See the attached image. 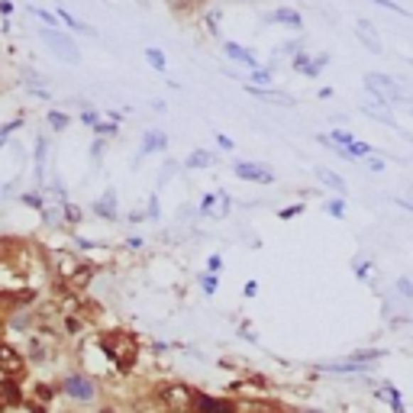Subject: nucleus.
<instances>
[{
	"mask_svg": "<svg viewBox=\"0 0 413 413\" xmlns=\"http://www.w3.org/2000/svg\"><path fill=\"white\" fill-rule=\"evenodd\" d=\"M320 371H329V375H368V365H358V362H326V365H320Z\"/></svg>",
	"mask_w": 413,
	"mask_h": 413,
	"instance_id": "obj_15",
	"label": "nucleus"
},
{
	"mask_svg": "<svg viewBox=\"0 0 413 413\" xmlns=\"http://www.w3.org/2000/svg\"><path fill=\"white\" fill-rule=\"evenodd\" d=\"M232 171H236V178H242V181H255V184L274 181V171L268 168V165H259V161H236Z\"/></svg>",
	"mask_w": 413,
	"mask_h": 413,
	"instance_id": "obj_8",
	"label": "nucleus"
},
{
	"mask_svg": "<svg viewBox=\"0 0 413 413\" xmlns=\"http://www.w3.org/2000/svg\"><path fill=\"white\" fill-rule=\"evenodd\" d=\"M23 203H29V207H43V200H39V194H23Z\"/></svg>",
	"mask_w": 413,
	"mask_h": 413,
	"instance_id": "obj_42",
	"label": "nucleus"
},
{
	"mask_svg": "<svg viewBox=\"0 0 413 413\" xmlns=\"http://www.w3.org/2000/svg\"><path fill=\"white\" fill-rule=\"evenodd\" d=\"M184 165H188V168H207V165H213V155L203 152V149H194V152H191V159L184 161Z\"/></svg>",
	"mask_w": 413,
	"mask_h": 413,
	"instance_id": "obj_26",
	"label": "nucleus"
},
{
	"mask_svg": "<svg viewBox=\"0 0 413 413\" xmlns=\"http://www.w3.org/2000/svg\"><path fill=\"white\" fill-rule=\"evenodd\" d=\"M149 397L159 404L161 413H191L194 410L197 391L184 381H159V385L149 391Z\"/></svg>",
	"mask_w": 413,
	"mask_h": 413,
	"instance_id": "obj_2",
	"label": "nucleus"
},
{
	"mask_svg": "<svg viewBox=\"0 0 413 413\" xmlns=\"http://www.w3.org/2000/svg\"><path fill=\"white\" fill-rule=\"evenodd\" d=\"M316 178H320V181L326 184L329 191H336L339 197H345V181L336 175V171H329V168H316Z\"/></svg>",
	"mask_w": 413,
	"mask_h": 413,
	"instance_id": "obj_20",
	"label": "nucleus"
},
{
	"mask_svg": "<svg viewBox=\"0 0 413 413\" xmlns=\"http://www.w3.org/2000/svg\"><path fill=\"white\" fill-rule=\"evenodd\" d=\"M97 343L119 375H133L136 365H139V343H136L133 333H127V329H107V333L97 336Z\"/></svg>",
	"mask_w": 413,
	"mask_h": 413,
	"instance_id": "obj_1",
	"label": "nucleus"
},
{
	"mask_svg": "<svg viewBox=\"0 0 413 413\" xmlns=\"http://www.w3.org/2000/svg\"><path fill=\"white\" fill-rule=\"evenodd\" d=\"M58 394H62V387H58V385H49V381H36V385L26 391V397L36 400V404H43V407H52V400H55Z\"/></svg>",
	"mask_w": 413,
	"mask_h": 413,
	"instance_id": "obj_13",
	"label": "nucleus"
},
{
	"mask_svg": "<svg viewBox=\"0 0 413 413\" xmlns=\"http://www.w3.org/2000/svg\"><path fill=\"white\" fill-rule=\"evenodd\" d=\"M58 339H62V333H26V343L20 349L26 365H49L55 358Z\"/></svg>",
	"mask_w": 413,
	"mask_h": 413,
	"instance_id": "obj_3",
	"label": "nucleus"
},
{
	"mask_svg": "<svg viewBox=\"0 0 413 413\" xmlns=\"http://www.w3.org/2000/svg\"><path fill=\"white\" fill-rule=\"evenodd\" d=\"M23 410H29V413H49V407L36 404V400H29V397H26V404H23Z\"/></svg>",
	"mask_w": 413,
	"mask_h": 413,
	"instance_id": "obj_36",
	"label": "nucleus"
},
{
	"mask_svg": "<svg viewBox=\"0 0 413 413\" xmlns=\"http://www.w3.org/2000/svg\"><path fill=\"white\" fill-rule=\"evenodd\" d=\"M217 142H220L223 149H232V139H230V136H217Z\"/></svg>",
	"mask_w": 413,
	"mask_h": 413,
	"instance_id": "obj_46",
	"label": "nucleus"
},
{
	"mask_svg": "<svg viewBox=\"0 0 413 413\" xmlns=\"http://www.w3.org/2000/svg\"><path fill=\"white\" fill-rule=\"evenodd\" d=\"M410 139H413V136H410Z\"/></svg>",
	"mask_w": 413,
	"mask_h": 413,
	"instance_id": "obj_51",
	"label": "nucleus"
},
{
	"mask_svg": "<svg viewBox=\"0 0 413 413\" xmlns=\"http://www.w3.org/2000/svg\"><path fill=\"white\" fill-rule=\"evenodd\" d=\"M43 39L52 45V49H58V55L65 58V62H77V52H75V43H71L68 36L55 33V29H43Z\"/></svg>",
	"mask_w": 413,
	"mask_h": 413,
	"instance_id": "obj_12",
	"label": "nucleus"
},
{
	"mask_svg": "<svg viewBox=\"0 0 413 413\" xmlns=\"http://www.w3.org/2000/svg\"><path fill=\"white\" fill-rule=\"evenodd\" d=\"M326 213H329V217H336V220H343V217H345V200H343V197L329 200V203H326Z\"/></svg>",
	"mask_w": 413,
	"mask_h": 413,
	"instance_id": "obj_33",
	"label": "nucleus"
},
{
	"mask_svg": "<svg viewBox=\"0 0 413 413\" xmlns=\"http://www.w3.org/2000/svg\"><path fill=\"white\" fill-rule=\"evenodd\" d=\"M68 123H71L68 113H62V110H52V113H49V127L55 129V133H62V129L68 127Z\"/></svg>",
	"mask_w": 413,
	"mask_h": 413,
	"instance_id": "obj_30",
	"label": "nucleus"
},
{
	"mask_svg": "<svg viewBox=\"0 0 413 413\" xmlns=\"http://www.w3.org/2000/svg\"><path fill=\"white\" fill-rule=\"evenodd\" d=\"M249 94H252V97H259V100H272V104H281V107H291V104H294V97H287V94H281V91H268V87H252V85H249Z\"/></svg>",
	"mask_w": 413,
	"mask_h": 413,
	"instance_id": "obj_18",
	"label": "nucleus"
},
{
	"mask_svg": "<svg viewBox=\"0 0 413 413\" xmlns=\"http://www.w3.org/2000/svg\"><path fill=\"white\" fill-rule=\"evenodd\" d=\"M301 413H323V410H301Z\"/></svg>",
	"mask_w": 413,
	"mask_h": 413,
	"instance_id": "obj_50",
	"label": "nucleus"
},
{
	"mask_svg": "<svg viewBox=\"0 0 413 413\" xmlns=\"http://www.w3.org/2000/svg\"><path fill=\"white\" fill-rule=\"evenodd\" d=\"M133 413H161V410H159V404H155L152 397H139L133 404Z\"/></svg>",
	"mask_w": 413,
	"mask_h": 413,
	"instance_id": "obj_31",
	"label": "nucleus"
},
{
	"mask_svg": "<svg viewBox=\"0 0 413 413\" xmlns=\"http://www.w3.org/2000/svg\"><path fill=\"white\" fill-rule=\"evenodd\" d=\"M365 91H368L375 100L387 104V107H397V104H404V100H407L404 91H400V85L394 81V77L375 75V71H368V75H365Z\"/></svg>",
	"mask_w": 413,
	"mask_h": 413,
	"instance_id": "obj_4",
	"label": "nucleus"
},
{
	"mask_svg": "<svg viewBox=\"0 0 413 413\" xmlns=\"http://www.w3.org/2000/svg\"><path fill=\"white\" fill-rule=\"evenodd\" d=\"M365 155H371V146L368 142H352L349 149H345V159H365Z\"/></svg>",
	"mask_w": 413,
	"mask_h": 413,
	"instance_id": "obj_29",
	"label": "nucleus"
},
{
	"mask_svg": "<svg viewBox=\"0 0 413 413\" xmlns=\"http://www.w3.org/2000/svg\"><path fill=\"white\" fill-rule=\"evenodd\" d=\"M272 20H274V23H284V26H291V29H301V26H304V16L297 14V10H291V7L274 10Z\"/></svg>",
	"mask_w": 413,
	"mask_h": 413,
	"instance_id": "obj_19",
	"label": "nucleus"
},
{
	"mask_svg": "<svg viewBox=\"0 0 413 413\" xmlns=\"http://www.w3.org/2000/svg\"><path fill=\"white\" fill-rule=\"evenodd\" d=\"M175 14H194L197 7H200V0H165Z\"/></svg>",
	"mask_w": 413,
	"mask_h": 413,
	"instance_id": "obj_27",
	"label": "nucleus"
},
{
	"mask_svg": "<svg viewBox=\"0 0 413 413\" xmlns=\"http://www.w3.org/2000/svg\"><path fill=\"white\" fill-rule=\"evenodd\" d=\"M33 14H36V16H39V20H43V23H49V26H52V29H55V16H52V14H49V10H33Z\"/></svg>",
	"mask_w": 413,
	"mask_h": 413,
	"instance_id": "obj_39",
	"label": "nucleus"
},
{
	"mask_svg": "<svg viewBox=\"0 0 413 413\" xmlns=\"http://www.w3.org/2000/svg\"><path fill=\"white\" fill-rule=\"evenodd\" d=\"M397 291L407 297V301H410V297H413V284H410V278H400V281H397Z\"/></svg>",
	"mask_w": 413,
	"mask_h": 413,
	"instance_id": "obj_35",
	"label": "nucleus"
},
{
	"mask_svg": "<svg viewBox=\"0 0 413 413\" xmlns=\"http://www.w3.org/2000/svg\"><path fill=\"white\" fill-rule=\"evenodd\" d=\"M97 133H107V136H113V133H117V127H110V123H97Z\"/></svg>",
	"mask_w": 413,
	"mask_h": 413,
	"instance_id": "obj_44",
	"label": "nucleus"
},
{
	"mask_svg": "<svg viewBox=\"0 0 413 413\" xmlns=\"http://www.w3.org/2000/svg\"><path fill=\"white\" fill-rule=\"evenodd\" d=\"M146 62L152 65L155 71H165V68H168V62H165V52H161V49H146Z\"/></svg>",
	"mask_w": 413,
	"mask_h": 413,
	"instance_id": "obj_28",
	"label": "nucleus"
},
{
	"mask_svg": "<svg viewBox=\"0 0 413 413\" xmlns=\"http://www.w3.org/2000/svg\"><path fill=\"white\" fill-rule=\"evenodd\" d=\"M191 413H242V407H239L236 397H213V394L197 391L194 410Z\"/></svg>",
	"mask_w": 413,
	"mask_h": 413,
	"instance_id": "obj_7",
	"label": "nucleus"
},
{
	"mask_svg": "<svg viewBox=\"0 0 413 413\" xmlns=\"http://www.w3.org/2000/svg\"><path fill=\"white\" fill-rule=\"evenodd\" d=\"M65 213H68V220H81V210H75V207H65Z\"/></svg>",
	"mask_w": 413,
	"mask_h": 413,
	"instance_id": "obj_45",
	"label": "nucleus"
},
{
	"mask_svg": "<svg viewBox=\"0 0 413 413\" xmlns=\"http://www.w3.org/2000/svg\"><path fill=\"white\" fill-rule=\"evenodd\" d=\"M0 404L7 407V410H23V404H26V391H23L20 381L0 378Z\"/></svg>",
	"mask_w": 413,
	"mask_h": 413,
	"instance_id": "obj_9",
	"label": "nucleus"
},
{
	"mask_svg": "<svg viewBox=\"0 0 413 413\" xmlns=\"http://www.w3.org/2000/svg\"><path fill=\"white\" fill-rule=\"evenodd\" d=\"M81 265H85V262L77 259V255H71V252H55V255H52V274L58 278V284H65V281H68Z\"/></svg>",
	"mask_w": 413,
	"mask_h": 413,
	"instance_id": "obj_10",
	"label": "nucleus"
},
{
	"mask_svg": "<svg viewBox=\"0 0 413 413\" xmlns=\"http://www.w3.org/2000/svg\"><path fill=\"white\" fill-rule=\"evenodd\" d=\"M362 113L375 117L378 123H387V127H397V123H394V113L387 110V104H381V100H368V104H362Z\"/></svg>",
	"mask_w": 413,
	"mask_h": 413,
	"instance_id": "obj_17",
	"label": "nucleus"
},
{
	"mask_svg": "<svg viewBox=\"0 0 413 413\" xmlns=\"http://www.w3.org/2000/svg\"><path fill=\"white\" fill-rule=\"evenodd\" d=\"M203 291H207V294H213V291H217V278H213V274H203Z\"/></svg>",
	"mask_w": 413,
	"mask_h": 413,
	"instance_id": "obj_38",
	"label": "nucleus"
},
{
	"mask_svg": "<svg viewBox=\"0 0 413 413\" xmlns=\"http://www.w3.org/2000/svg\"><path fill=\"white\" fill-rule=\"evenodd\" d=\"M371 4H378V7H385V10H394V14H400V16H410L400 4H394V0H371Z\"/></svg>",
	"mask_w": 413,
	"mask_h": 413,
	"instance_id": "obj_34",
	"label": "nucleus"
},
{
	"mask_svg": "<svg viewBox=\"0 0 413 413\" xmlns=\"http://www.w3.org/2000/svg\"><path fill=\"white\" fill-rule=\"evenodd\" d=\"M397 207H404V210H410V213H413V203H410V200H397Z\"/></svg>",
	"mask_w": 413,
	"mask_h": 413,
	"instance_id": "obj_47",
	"label": "nucleus"
},
{
	"mask_svg": "<svg viewBox=\"0 0 413 413\" xmlns=\"http://www.w3.org/2000/svg\"><path fill=\"white\" fill-rule=\"evenodd\" d=\"M55 413H77L75 407H62V410H55Z\"/></svg>",
	"mask_w": 413,
	"mask_h": 413,
	"instance_id": "obj_48",
	"label": "nucleus"
},
{
	"mask_svg": "<svg viewBox=\"0 0 413 413\" xmlns=\"http://www.w3.org/2000/svg\"><path fill=\"white\" fill-rule=\"evenodd\" d=\"M272 85V71L268 68H255L252 71V87H268Z\"/></svg>",
	"mask_w": 413,
	"mask_h": 413,
	"instance_id": "obj_32",
	"label": "nucleus"
},
{
	"mask_svg": "<svg viewBox=\"0 0 413 413\" xmlns=\"http://www.w3.org/2000/svg\"><path fill=\"white\" fill-rule=\"evenodd\" d=\"M26 358H23V352L16 349L14 343H7V339H0V378H14L23 385V375H26Z\"/></svg>",
	"mask_w": 413,
	"mask_h": 413,
	"instance_id": "obj_6",
	"label": "nucleus"
},
{
	"mask_svg": "<svg viewBox=\"0 0 413 413\" xmlns=\"http://www.w3.org/2000/svg\"><path fill=\"white\" fill-rule=\"evenodd\" d=\"M0 413H10V410H7V407H4V404H0Z\"/></svg>",
	"mask_w": 413,
	"mask_h": 413,
	"instance_id": "obj_49",
	"label": "nucleus"
},
{
	"mask_svg": "<svg viewBox=\"0 0 413 413\" xmlns=\"http://www.w3.org/2000/svg\"><path fill=\"white\" fill-rule=\"evenodd\" d=\"M301 213H304V207L297 203V207H287V210H281L278 217H281V220H291V217H301Z\"/></svg>",
	"mask_w": 413,
	"mask_h": 413,
	"instance_id": "obj_37",
	"label": "nucleus"
},
{
	"mask_svg": "<svg viewBox=\"0 0 413 413\" xmlns=\"http://www.w3.org/2000/svg\"><path fill=\"white\" fill-rule=\"evenodd\" d=\"M226 55L230 58H236V62H242V65H249V68H259V65H255V58L249 55V49H242V45H236V43H226Z\"/></svg>",
	"mask_w": 413,
	"mask_h": 413,
	"instance_id": "obj_24",
	"label": "nucleus"
},
{
	"mask_svg": "<svg viewBox=\"0 0 413 413\" xmlns=\"http://www.w3.org/2000/svg\"><path fill=\"white\" fill-rule=\"evenodd\" d=\"M58 387H62V394L68 400H75V404H94V400H97V385H94V378H87L85 371H68Z\"/></svg>",
	"mask_w": 413,
	"mask_h": 413,
	"instance_id": "obj_5",
	"label": "nucleus"
},
{
	"mask_svg": "<svg viewBox=\"0 0 413 413\" xmlns=\"http://www.w3.org/2000/svg\"><path fill=\"white\" fill-rule=\"evenodd\" d=\"M165 142H168V139H165V133H159V129H149V133H146V139H142V152H161V149H165Z\"/></svg>",
	"mask_w": 413,
	"mask_h": 413,
	"instance_id": "obj_22",
	"label": "nucleus"
},
{
	"mask_svg": "<svg viewBox=\"0 0 413 413\" xmlns=\"http://www.w3.org/2000/svg\"><path fill=\"white\" fill-rule=\"evenodd\" d=\"M97 413H119V407L113 404V400H104V404L97 407Z\"/></svg>",
	"mask_w": 413,
	"mask_h": 413,
	"instance_id": "obj_40",
	"label": "nucleus"
},
{
	"mask_svg": "<svg viewBox=\"0 0 413 413\" xmlns=\"http://www.w3.org/2000/svg\"><path fill=\"white\" fill-rule=\"evenodd\" d=\"M355 36L362 39V45L368 52H375V55H381V52H385V45H381V36H378V29H375V23L358 20L355 23Z\"/></svg>",
	"mask_w": 413,
	"mask_h": 413,
	"instance_id": "obj_11",
	"label": "nucleus"
},
{
	"mask_svg": "<svg viewBox=\"0 0 413 413\" xmlns=\"http://www.w3.org/2000/svg\"><path fill=\"white\" fill-rule=\"evenodd\" d=\"M385 355L381 349H358V352H349V362H358V365H368V368H375V362Z\"/></svg>",
	"mask_w": 413,
	"mask_h": 413,
	"instance_id": "obj_23",
	"label": "nucleus"
},
{
	"mask_svg": "<svg viewBox=\"0 0 413 413\" xmlns=\"http://www.w3.org/2000/svg\"><path fill=\"white\" fill-rule=\"evenodd\" d=\"M87 316H81V313H62V336H81V333H85L87 329Z\"/></svg>",
	"mask_w": 413,
	"mask_h": 413,
	"instance_id": "obj_16",
	"label": "nucleus"
},
{
	"mask_svg": "<svg viewBox=\"0 0 413 413\" xmlns=\"http://www.w3.org/2000/svg\"><path fill=\"white\" fill-rule=\"evenodd\" d=\"M94 210H97L100 217H107V220H117V203H113V191H107L104 200L94 203Z\"/></svg>",
	"mask_w": 413,
	"mask_h": 413,
	"instance_id": "obj_25",
	"label": "nucleus"
},
{
	"mask_svg": "<svg viewBox=\"0 0 413 413\" xmlns=\"http://www.w3.org/2000/svg\"><path fill=\"white\" fill-rule=\"evenodd\" d=\"M91 281H94V265H87V262H85V265H81L68 281H65V287H68L71 294H81V291H87V284H91Z\"/></svg>",
	"mask_w": 413,
	"mask_h": 413,
	"instance_id": "obj_14",
	"label": "nucleus"
},
{
	"mask_svg": "<svg viewBox=\"0 0 413 413\" xmlns=\"http://www.w3.org/2000/svg\"><path fill=\"white\" fill-rule=\"evenodd\" d=\"M378 397H385L387 404H391L394 413H404V397L397 394V387H394V385H381L378 387Z\"/></svg>",
	"mask_w": 413,
	"mask_h": 413,
	"instance_id": "obj_21",
	"label": "nucleus"
},
{
	"mask_svg": "<svg viewBox=\"0 0 413 413\" xmlns=\"http://www.w3.org/2000/svg\"><path fill=\"white\" fill-rule=\"evenodd\" d=\"M368 168L371 171H385V161H381V159H368Z\"/></svg>",
	"mask_w": 413,
	"mask_h": 413,
	"instance_id": "obj_43",
	"label": "nucleus"
},
{
	"mask_svg": "<svg viewBox=\"0 0 413 413\" xmlns=\"http://www.w3.org/2000/svg\"><path fill=\"white\" fill-rule=\"evenodd\" d=\"M355 272H358V278H368L371 262H355Z\"/></svg>",
	"mask_w": 413,
	"mask_h": 413,
	"instance_id": "obj_41",
	"label": "nucleus"
}]
</instances>
